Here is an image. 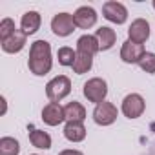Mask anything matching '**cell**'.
I'll return each mask as SVG.
<instances>
[{
	"mask_svg": "<svg viewBox=\"0 0 155 155\" xmlns=\"http://www.w3.org/2000/svg\"><path fill=\"white\" fill-rule=\"evenodd\" d=\"M29 140L38 150H49L51 148V137H49V133H46L42 130H31L29 131Z\"/></svg>",
	"mask_w": 155,
	"mask_h": 155,
	"instance_id": "cell-18",
	"label": "cell"
},
{
	"mask_svg": "<svg viewBox=\"0 0 155 155\" xmlns=\"http://www.w3.org/2000/svg\"><path fill=\"white\" fill-rule=\"evenodd\" d=\"M40 22H42V18H40V15H38L37 11H28V13L22 15L20 28H22V31H24L26 35H33V33L38 31Z\"/></svg>",
	"mask_w": 155,
	"mask_h": 155,
	"instance_id": "cell-14",
	"label": "cell"
},
{
	"mask_svg": "<svg viewBox=\"0 0 155 155\" xmlns=\"http://www.w3.org/2000/svg\"><path fill=\"white\" fill-rule=\"evenodd\" d=\"M102 15L106 20H110L113 24H124L128 18V9L120 2H106L102 6Z\"/></svg>",
	"mask_w": 155,
	"mask_h": 155,
	"instance_id": "cell-7",
	"label": "cell"
},
{
	"mask_svg": "<svg viewBox=\"0 0 155 155\" xmlns=\"http://www.w3.org/2000/svg\"><path fill=\"white\" fill-rule=\"evenodd\" d=\"M64 135L71 142H81L86 139V128L82 122H68L64 126Z\"/></svg>",
	"mask_w": 155,
	"mask_h": 155,
	"instance_id": "cell-16",
	"label": "cell"
},
{
	"mask_svg": "<svg viewBox=\"0 0 155 155\" xmlns=\"http://www.w3.org/2000/svg\"><path fill=\"white\" fill-rule=\"evenodd\" d=\"M99 49L101 48H99V40H97L95 35H82L79 40H77V53L93 57Z\"/></svg>",
	"mask_w": 155,
	"mask_h": 155,
	"instance_id": "cell-13",
	"label": "cell"
},
{
	"mask_svg": "<svg viewBox=\"0 0 155 155\" xmlns=\"http://www.w3.org/2000/svg\"><path fill=\"white\" fill-rule=\"evenodd\" d=\"M64 115H66V120L68 122H82L86 119V110L81 102H69L64 106Z\"/></svg>",
	"mask_w": 155,
	"mask_h": 155,
	"instance_id": "cell-15",
	"label": "cell"
},
{
	"mask_svg": "<svg viewBox=\"0 0 155 155\" xmlns=\"http://www.w3.org/2000/svg\"><path fill=\"white\" fill-rule=\"evenodd\" d=\"M20 144L13 137H2L0 139V155H18Z\"/></svg>",
	"mask_w": 155,
	"mask_h": 155,
	"instance_id": "cell-20",
	"label": "cell"
},
{
	"mask_svg": "<svg viewBox=\"0 0 155 155\" xmlns=\"http://www.w3.org/2000/svg\"><path fill=\"white\" fill-rule=\"evenodd\" d=\"M69 93H71V81L66 75H58L46 84V95L51 102H60Z\"/></svg>",
	"mask_w": 155,
	"mask_h": 155,
	"instance_id": "cell-2",
	"label": "cell"
},
{
	"mask_svg": "<svg viewBox=\"0 0 155 155\" xmlns=\"http://www.w3.org/2000/svg\"><path fill=\"white\" fill-rule=\"evenodd\" d=\"M144 46L142 44H135L131 40H126L120 48V58L126 62V64H139V60L144 57Z\"/></svg>",
	"mask_w": 155,
	"mask_h": 155,
	"instance_id": "cell-9",
	"label": "cell"
},
{
	"mask_svg": "<svg viewBox=\"0 0 155 155\" xmlns=\"http://www.w3.org/2000/svg\"><path fill=\"white\" fill-rule=\"evenodd\" d=\"M29 71L37 77H42L46 73H49L51 66H53V58H51V46L46 40H35L29 48V60H28Z\"/></svg>",
	"mask_w": 155,
	"mask_h": 155,
	"instance_id": "cell-1",
	"label": "cell"
},
{
	"mask_svg": "<svg viewBox=\"0 0 155 155\" xmlns=\"http://www.w3.org/2000/svg\"><path fill=\"white\" fill-rule=\"evenodd\" d=\"M73 20H75V26L81 28V29H90L97 24V11L90 6H82L75 11L73 15Z\"/></svg>",
	"mask_w": 155,
	"mask_h": 155,
	"instance_id": "cell-8",
	"label": "cell"
},
{
	"mask_svg": "<svg viewBox=\"0 0 155 155\" xmlns=\"http://www.w3.org/2000/svg\"><path fill=\"white\" fill-rule=\"evenodd\" d=\"M117 119V108L111 104V102H101L97 104V108L93 110V120L99 124V126H110L113 124Z\"/></svg>",
	"mask_w": 155,
	"mask_h": 155,
	"instance_id": "cell-6",
	"label": "cell"
},
{
	"mask_svg": "<svg viewBox=\"0 0 155 155\" xmlns=\"http://www.w3.org/2000/svg\"><path fill=\"white\" fill-rule=\"evenodd\" d=\"M139 66L146 73H155V53H144V57L139 60Z\"/></svg>",
	"mask_w": 155,
	"mask_h": 155,
	"instance_id": "cell-23",
	"label": "cell"
},
{
	"mask_svg": "<svg viewBox=\"0 0 155 155\" xmlns=\"http://www.w3.org/2000/svg\"><path fill=\"white\" fill-rule=\"evenodd\" d=\"M57 58H58V64L60 66H73L75 58H77V51H73L71 48L64 46L57 51Z\"/></svg>",
	"mask_w": 155,
	"mask_h": 155,
	"instance_id": "cell-21",
	"label": "cell"
},
{
	"mask_svg": "<svg viewBox=\"0 0 155 155\" xmlns=\"http://www.w3.org/2000/svg\"><path fill=\"white\" fill-rule=\"evenodd\" d=\"M17 31V28H15V22L11 20V18H4L2 22H0V42H4V40H8L13 33Z\"/></svg>",
	"mask_w": 155,
	"mask_h": 155,
	"instance_id": "cell-22",
	"label": "cell"
},
{
	"mask_svg": "<svg viewBox=\"0 0 155 155\" xmlns=\"http://www.w3.org/2000/svg\"><path fill=\"white\" fill-rule=\"evenodd\" d=\"M144 108H146V102L144 99L139 95V93H130L124 97L122 101V113L128 117V119H137L144 113Z\"/></svg>",
	"mask_w": 155,
	"mask_h": 155,
	"instance_id": "cell-4",
	"label": "cell"
},
{
	"mask_svg": "<svg viewBox=\"0 0 155 155\" xmlns=\"http://www.w3.org/2000/svg\"><path fill=\"white\" fill-rule=\"evenodd\" d=\"M84 97L90 101V102H95V104H101L104 102L106 95H108V84L106 81L99 79V77H95V79H90L86 84H84Z\"/></svg>",
	"mask_w": 155,
	"mask_h": 155,
	"instance_id": "cell-3",
	"label": "cell"
},
{
	"mask_svg": "<svg viewBox=\"0 0 155 155\" xmlns=\"http://www.w3.org/2000/svg\"><path fill=\"white\" fill-rule=\"evenodd\" d=\"M58 155H84V153L79 151V150H64V151H60Z\"/></svg>",
	"mask_w": 155,
	"mask_h": 155,
	"instance_id": "cell-24",
	"label": "cell"
},
{
	"mask_svg": "<svg viewBox=\"0 0 155 155\" xmlns=\"http://www.w3.org/2000/svg\"><path fill=\"white\" fill-rule=\"evenodd\" d=\"M51 29L57 37H68L75 31V20L69 13H58L51 20Z\"/></svg>",
	"mask_w": 155,
	"mask_h": 155,
	"instance_id": "cell-5",
	"label": "cell"
},
{
	"mask_svg": "<svg viewBox=\"0 0 155 155\" xmlns=\"http://www.w3.org/2000/svg\"><path fill=\"white\" fill-rule=\"evenodd\" d=\"M26 37H28V35H26L22 29H20V31L17 29L8 40L2 42V49H4L6 53H18V51H22L24 46H26Z\"/></svg>",
	"mask_w": 155,
	"mask_h": 155,
	"instance_id": "cell-12",
	"label": "cell"
},
{
	"mask_svg": "<svg viewBox=\"0 0 155 155\" xmlns=\"http://www.w3.org/2000/svg\"><path fill=\"white\" fill-rule=\"evenodd\" d=\"M128 37L135 44H144L148 40V37H150V24L144 18L133 20L131 26H130V29H128Z\"/></svg>",
	"mask_w": 155,
	"mask_h": 155,
	"instance_id": "cell-11",
	"label": "cell"
},
{
	"mask_svg": "<svg viewBox=\"0 0 155 155\" xmlns=\"http://www.w3.org/2000/svg\"><path fill=\"white\" fill-rule=\"evenodd\" d=\"M42 120H44L48 126H58L60 122L66 120L64 108H62L58 102H49V104H46L44 110H42Z\"/></svg>",
	"mask_w": 155,
	"mask_h": 155,
	"instance_id": "cell-10",
	"label": "cell"
},
{
	"mask_svg": "<svg viewBox=\"0 0 155 155\" xmlns=\"http://www.w3.org/2000/svg\"><path fill=\"white\" fill-rule=\"evenodd\" d=\"M91 66H93V57L77 53V58H75V62H73L71 68H73V71H75L77 75H82V73H88V71L91 69Z\"/></svg>",
	"mask_w": 155,
	"mask_h": 155,
	"instance_id": "cell-19",
	"label": "cell"
},
{
	"mask_svg": "<svg viewBox=\"0 0 155 155\" xmlns=\"http://www.w3.org/2000/svg\"><path fill=\"white\" fill-rule=\"evenodd\" d=\"M95 37H97V40H99V48H101L102 51L113 48V44H115V40H117L115 31H113L111 28H106V26L99 28L97 33H95Z\"/></svg>",
	"mask_w": 155,
	"mask_h": 155,
	"instance_id": "cell-17",
	"label": "cell"
},
{
	"mask_svg": "<svg viewBox=\"0 0 155 155\" xmlns=\"http://www.w3.org/2000/svg\"><path fill=\"white\" fill-rule=\"evenodd\" d=\"M153 9H155V0H153Z\"/></svg>",
	"mask_w": 155,
	"mask_h": 155,
	"instance_id": "cell-25",
	"label": "cell"
}]
</instances>
